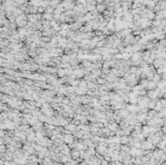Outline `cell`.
<instances>
[{
    "label": "cell",
    "mask_w": 166,
    "mask_h": 165,
    "mask_svg": "<svg viewBox=\"0 0 166 165\" xmlns=\"http://www.w3.org/2000/svg\"><path fill=\"white\" fill-rule=\"evenodd\" d=\"M119 149H122V152H123V153H129L130 149H129V147L127 145H124V146H120Z\"/></svg>",
    "instance_id": "8992f818"
},
{
    "label": "cell",
    "mask_w": 166,
    "mask_h": 165,
    "mask_svg": "<svg viewBox=\"0 0 166 165\" xmlns=\"http://www.w3.org/2000/svg\"><path fill=\"white\" fill-rule=\"evenodd\" d=\"M76 128H77V126L75 125V124H73V123H71V124H66V125H65V129L69 130L70 132H71V131H75V130H76Z\"/></svg>",
    "instance_id": "3957f363"
},
{
    "label": "cell",
    "mask_w": 166,
    "mask_h": 165,
    "mask_svg": "<svg viewBox=\"0 0 166 165\" xmlns=\"http://www.w3.org/2000/svg\"><path fill=\"white\" fill-rule=\"evenodd\" d=\"M71 153H72L71 155H72V157L74 159H79V157H80V151H78V149H75L74 151H72Z\"/></svg>",
    "instance_id": "7a4b0ae2"
},
{
    "label": "cell",
    "mask_w": 166,
    "mask_h": 165,
    "mask_svg": "<svg viewBox=\"0 0 166 165\" xmlns=\"http://www.w3.org/2000/svg\"><path fill=\"white\" fill-rule=\"evenodd\" d=\"M120 143L122 144H124V145H127L128 143H129V137H127V136H123V137H120Z\"/></svg>",
    "instance_id": "277c9868"
},
{
    "label": "cell",
    "mask_w": 166,
    "mask_h": 165,
    "mask_svg": "<svg viewBox=\"0 0 166 165\" xmlns=\"http://www.w3.org/2000/svg\"><path fill=\"white\" fill-rule=\"evenodd\" d=\"M62 140H63L66 144H72V143H73V136H72V135H70V134L65 135L64 138H62Z\"/></svg>",
    "instance_id": "6da1fadb"
},
{
    "label": "cell",
    "mask_w": 166,
    "mask_h": 165,
    "mask_svg": "<svg viewBox=\"0 0 166 165\" xmlns=\"http://www.w3.org/2000/svg\"><path fill=\"white\" fill-rule=\"evenodd\" d=\"M157 147H158L159 149H162V151H164V149H165V140L159 141L157 143Z\"/></svg>",
    "instance_id": "5b68a950"
}]
</instances>
